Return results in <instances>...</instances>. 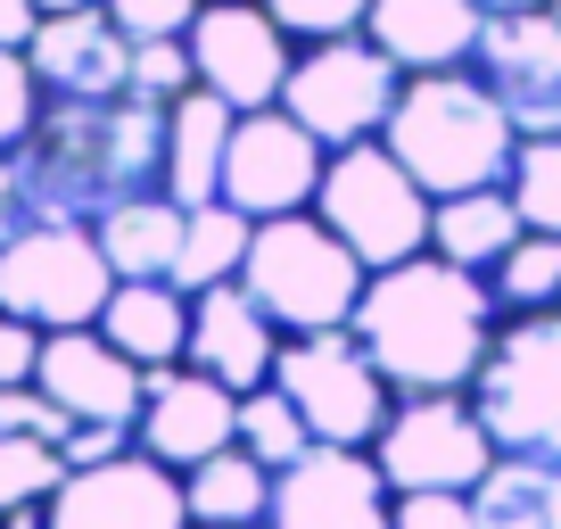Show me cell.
Listing matches in <instances>:
<instances>
[{"mask_svg":"<svg viewBox=\"0 0 561 529\" xmlns=\"http://www.w3.org/2000/svg\"><path fill=\"white\" fill-rule=\"evenodd\" d=\"M107 299H116V264L100 257L91 224H34L0 248V315L34 331H83Z\"/></svg>","mask_w":561,"mask_h":529,"instance_id":"9c48e42d","label":"cell"},{"mask_svg":"<svg viewBox=\"0 0 561 529\" xmlns=\"http://www.w3.org/2000/svg\"><path fill=\"white\" fill-rule=\"evenodd\" d=\"M388 529H479V505L455 488H421V496H397Z\"/></svg>","mask_w":561,"mask_h":529,"instance_id":"d590c367","label":"cell"},{"mask_svg":"<svg viewBox=\"0 0 561 529\" xmlns=\"http://www.w3.org/2000/svg\"><path fill=\"white\" fill-rule=\"evenodd\" d=\"M34 224H42V207H34V182H25L18 149H0V248H9V240H25Z\"/></svg>","mask_w":561,"mask_h":529,"instance_id":"8d00e7d4","label":"cell"},{"mask_svg":"<svg viewBox=\"0 0 561 529\" xmlns=\"http://www.w3.org/2000/svg\"><path fill=\"white\" fill-rule=\"evenodd\" d=\"M34 389L67 414V423H140V389H149V372H140L100 323H83V331H50V339H42Z\"/></svg>","mask_w":561,"mask_h":529,"instance_id":"e0dca14e","label":"cell"},{"mask_svg":"<svg viewBox=\"0 0 561 529\" xmlns=\"http://www.w3.org/2000/svg\"><path fill=\"white\" fill-rule=\"evenodd\" d=\"M397 91H404V67L371 34H331V42H298V67L280 83V108L322 149H355V142H380L388 133Z\"/></svg>","mask_w":561,"mask_h":529,"instance_id":"ba28073f","label":"cell"},{"mask_svg":"<svg viewBox=\"0 0 561 529\" xmlns=\"http://www.w3.org/2000/svg\"><path fill=\"white\" fill-rule=\"evenodd\" d=\"M380 142L397 149V166L430 199H462V191L512 182L520 133H512V116L495 108V91L471 67H446V75H404L397 116H388Z\"/></svg>","mask_w":561,"mask_h":529,"instance_id":"3957f363","label":"cell"},{"mask_svg":"<svg viewBox=\"0 0 561 529\" xmlns=\"http://www.w3.org/2000/svg\"><path fill=\"white\" fill-rule=\"evenodd\" d=\"M107 18H116V34L124 42H182L198 25V9L207 0H100Z\"/></svg>","mask_w":561,"mask_h":529,"instance_id":"836d02e7","label":"cell"},{"mask_svg":"<svg viewBox=\"0 0 561 529\" xmlns=\"http://www.w3.org/2000/svg\"><path fill=\"white\" fill-rule=\"evenodd\" d=\"M280 339H289V331L248 299V282H215V290H198V299H191V356H182V364L215 372L224 389H240V397H248V389L273 381Z\"/></svg>","mask_w":561,"mask_h":529,"instance_id":"d6986e66","label":"cell"},{"mask_svg":"<svg viewBox=\"0 0 561 529\" xmlns=\"http://www.w3.org/2000/svg\"><path fill=\"white\" fill-rule=\"evenodd\" d=\"M58 480H67V447L58 439H0V513H18V505H50Z\"/></svg>","mask_w":561,"mask_h":529,"instance_id":"4dcf8cb0","label":"cell"},{"mask_svg":"<svg viewBox=\"0 0 561 529\" xmlns=\"http://www.w3.org/2000/svg\"><path fill=\"white\" fill-rule=\"evenodd\" d=\"M133 423H75L67 430V472H83V463H116V455H133Z\"/></svg>","mask_w":561,"mask_h":529,"instance_id":"74e56055","label":"cell"},{"mask_svg":"<svg viewBox=\"0 0 561 529\" xmlns=\"http://www.w3.org/2000/svg\"><path fill=\"white\" fill-rule=\"evenodd\" d=\"M34 182L42 224H100L116 199H140L165 182V108L116 91V100H50L34 142L18 149Z\"/></svg>","mask_w":561,"mask_h":529,"instance_id":"7a4b0ae2","label":"cell"},{"mask_svg":"<svg viewBox=\"0 0 561 529\" xmlns=\"http://www.w3.org/2000/svg\"><path fill=\"white\" fill-rule=\"evenodd\" d=\"M50 529H191V496H182L174 463L133 447L116 463H83L58 480Z\"/></svg>","mask_w":561,"mask_h":529,"instance_id":"9a60e30c","label":"cell"},{"mask_svg":"<svg viewBox=\"0 0 561 529\" xmlns=\"http://www.w3.org/2000/svg\"><path fill=\"white\" fill-rule=\"evenodd\" d=\"M273 480H280V472H264L240 439H231L224 455L191 463V472H182L191 529H264V521H273Z\"/></svg>","mask_w":561,"mask_h":529,"instance_id":"cb8c5ba5","label":"cell"},{"mask_svg":"<svg viewBox=\"0 0 561 529\" xmlns=\"http://www.w3.org/2000/svg\"><path fill=\"white\" fill-rule=\"evenodd\" d=\"M553 18H561V0H553Z\"/></svg>","mask_w":561,"mask_h":529,"instance_id":"ee69618b","label":"cell"},{"mask_svg":"<svg viewBox=\"0 0 561 529\" xmlns=\"http://www.w3.org/2000/svg\"><path fill=\"white\" fill-rule=\"evenodd\" d=\"M240 282H248V299H256L280 331H339V323H355V299H364L371 264L306 207V215L256 224Z\"/></svg>","mask_w":561,"mask_h":529,"instance_id":"277c9868","label":"cell"},{"mask_svg":"<svg viewBox=\"0 0 561 529\" xmlns=\"http://www.w3.org/2000/svg\"><path fill=\"white\" fill-rule=\"evenodd\" d=\"M273 381L306 414L314 447H371L388 430V414H397V389L371 364V348L355 339V323H339V331H289Z\"/></svg>","mask_w":561,"mask_h":529,"instance_id":"52a82bcc","label":"cell"},{"mask_svg":"<svg viewBox=\"0 0 561 529\" xmlns=\"http://www.w3.org/2000/svg\"><path fill=\"white\" fill-rule=\"evenodd\" d=\"M471 406L488 423L495 455L561 463V306L553 315H512L495 331L488 364L471 381Z\"/></svg>","mask_w":561,"mask_h":529,"instance_id":"5b68a950","label":"cell"},{"mask_svg":"<svg viewBox=\"0 0 561 529\" xmlns=\"http://www.w3.org/2000/svg\"><path fill=\"white\" fill-rule=\"evenodd\" d=\"M42 108H50V91H42L34 58H25V50H0V149H25V142H34Z\"/></svg>","mask_w":561,"mask_h":529,"instance_id":"1f68e13d","label":"cell"},{"mask_svg":"<svg viewBox=\"0 0 561 529\" xmlns=\"http://www.w3.org/2000/svg\"><path fill=\"white\" fill-rule=\"evenodd\" d=\"M471 75L495 91V108L512 116L520 142L561 133V18L553 9L488 18V34H479V50H471Z\"/></svg>","mask_w":561,"mask_h":529,"instance_id":"4fadbf2b","label":"cell"},{"mask_svg":"<svg viewBox=\"0 0 561 529\" xmlns=\"http://www.w3.org/2000/svg\"><path fill=\"white\" fill-rule=\"evenodd\" d=\"M488 18H512V9H553V0H479Z\"/></svg>","mask_w":561,"mask_h":529,"instance_id":"b9f144b4","label":"cell"},{"mask_svg":"<svg viewBox=\"0 0 561 529\" xmlns=\"http://www.w3.org/2000/svg\"><path fill=\"white\" fill-rule=\"evenodd\" d=\"M25 58H34L50 100H116V91H133V42L116 34L107 9H58V18H42Z\"/></svg>","mask_w":561,"mask_h":529,"instance_id":"ac0fdd59","label":"cell"},{"mask_svg":"<svg viewBox=\"0 0 561 529\" xmlns=\"http://www.w3.org/2000/svg\"><path fill=\"white\" fill-rule=\"evenodd\" d=\"M100 331L133 356L140 372H165L191 356V290L174 282H116V299L100 306Z\"/></svg>","mask_w":561,"mask_h":529,"instance_id":"603a6c76","label":"cell"},{"mask_svg":"<svg viewBox=\"0 0 561 529\" xmlns=\"http://www.w3.org/2000/svg\"><path fill=\"white\" fill-rule=\"evenodd\" d=\"M364 34L404 75H446V67H471L479 34H488V9L479 0H371Z\"/></svg>","mask_w":561,"mask_h":529,"instance_id":"ffe728a7","label":"cell"},{"mask_svg":"<svg viewBox=\"0 0 561 529\" xmlns=\"http://www.w3.org/2000/svg\"><path fill=\"white\" fill-rule=\"evenodd\" d=\"M133 91H140V100H158V108H174L182 91H198L191 34H182V42H133Z\"/></svg>","mask_w":561,"mask_h":529,"instance_id":"d6a6232c","label":"cell"},{"mask_svg":"<svg viewBox=\"0 0 561 529\" xmlns=\"http://www.w3.org/2000/svg\"><path fill=\"white\" fill-rule=\"evenodd\" d=\"M58 9H100V0H42V18H58Z\"/></svg>","mask_w":561,"mask_h":529,"instance_id":"7bdbcfd3","label":"cell"},{"mask_svg":"<svg viewBox=\"0 0 561 529\" xmlns=\"http://www.w3.org/2000/svg\"><path fill=\"white\" fill-rule=\"evenodd\" d=\"M133 439H140V455H158V463H174V472H191V463L224 455V447L240 439V389H224L215 372H198V364L149 372Z\"/></svg>","mask_w":561,"mask_h":529,"instance_id":"2e32d148","label":"cell"},{"mask_svg":"<svg viewBox=\"0 0 561 529\" xmlns=\"http://www.w3.org/2000/svg\"><path fill=\"white\" fill-rule=\"evenodd\" d=\"M479 282H488V299H495L504 323L512 315H553V306H561V240H553V232H520Z\"/></svg>","mask_w":561,"mask_h":529,"instance_id":"83f0119b","label":"cell"},{"mask_svg":"<svg viewBox=\"0 0 561 529\" xmlns=\"http://www.w3.org/2000/svg\"><path fill=\"white\" fill-rule=\"evenodd\" d=\"M371 463L388 472L397 496H421V488L471 496L479 480L495 472V439H488V423H479L471 389H462V397H397L388 430L371 439Z\"/></svg>","mask_w":561,"mask_h":529,"instance_id":"30bf717a","label":"cell"},{"mask_svg":"<svg viewBox=\"0 0 561 529\" xmlns=\"http://www.w3.org/2000/svg\"><path fill=\"white\" fill-rule=\"evenodd\" d=\"M314 215L371 264V273H380V264H404V257L430 248V215H438V199L404 175L388 142H355V149H331L322 191H314Z\"/></svg>","mask_w":561,"mask_h":529,"instance_id":"8992f818","label":"cell"},{"mask_svg":"<svg viewBox=\"0 0 561 529\" xmlns=\"http://www.w3.org/2000/svg\"><path fill=\"white\" fill-rule=\"evenodd\" d=\"M512 207H520L528 232H553L561 240V133H537V142L512 149Z\"/></svg>","mask_w":561,"mask_h":529,"instance_id":"f546056e","label":"cell"},{"mask_svg":"<svg viewBox=\"0 0 561 529\" xmlns=\"http://www.w3.org/2000/svg\"><path fill=\"white\" fill-rule=\"evenodd\" d=\"M397 488L371 463V447H306L273 480V521L264 529H388Z\"/></svg>","mask_w":561,"mask_h":529,"instance_id":"5bb4252c","label":"cell"},{"mask_svg":"<svg viewBox=\"0 0 561 529\" xmlns=\"http://www.w3.org/2000/svg\"><path fill=\"white\" fill-rule=\"evenodd\" d=\"M42 339H50V331H34V323H18V315H0V389H25V381H34Z\"/></svg>","mask_w":561,"mask_h":529,"instance_id":"f35d334b","label":"cell"},{"mask_svg":"<svg viewBox=\"0 0 561 529\" xmlns=\"http://www.w3.org/2000/svg\"><path fill=\"white\" fill-rule=\"evenodd\" d=\"M42 25V0H0V50H25Z\"/></svg>","mask_w":561,"mask_h":529,"instance_id":"ab89813d","label":"cell"},{"mask_svg":"<svg viewBox=\"0 0 561 529\" xmlns=\"http://www.w3.org/2000/svg\"><path fill=\"white\" fill-rule=\"evenodd\" d=\"M191 58H198V91H215L224 108L248 116V108H280L298 42L264 0H207L191 25Z\"/></svg>","mask_w":561,"mask_h":529,"instance_id":"7c38bea8","label":"cell"},{"mask_svg":"<svg viewBox=\"0 0 561 529\" xmlns=\"http://www.w3.org/2000/svg\"><path fill=\"white\" fill-rule=\"evenodd\" d=\"M240 447L264 463V472H289V463L314 447V430H306V414L289 406V389H280V381H264V389L240 397Z\"/></svg>","mask_w":561,"mask_h":529,"instance_id":"f1b7e54d","label":"cell"},{"mask_svg":"<svg viewBox=\"0 0 561 529\" xmlns=\"http://www.w3.org/2000/svg\"><path fill=\"white\" fill-rule=\"evenodd\" d=\"M495 331H504V315H495L488 282L430 257V248L404 264H380L355 299V339L371 348L397 397H462L488 364Z\"/></svg>","mask_w":561,"mask_h":529,"instance_id":"6da1fadb","label":"cell"},{"mask_svg":"<svg viewBox=\"0 0 561 529\" xmlns=\"http://www.w3.org/2000/svg\"><path fill=\"white\" fill-rule=\"evenodd\" d=\"M182 224H191V207H182V199L140 191V199H116V207L91 224V240H100V257L116 264V282H174Z\"/></svg>","mask_w":561,"mask_h":529,"instance_id":"7402d4cb","label":"cell"},{"mask_svg":"<svg viewBox=\"0 0 561 529\" xmlns=\"http://www.w3.org/2000/svg\"><path fill=\"white\" fill-rule=\"evenodd\" d=\"M0 529H50V505H18V513H0Z\"/></svg>","mask_w":561,"mask_h":529,"instance_id":"60d3db41","label":"cell"},{"mask_svg":"<svg viewBox=\"0 0 561 529\" xmlns=\"http://www.w3.org/2000/svg\"><path fill=\"white\" fill-rule=\"evenodd\" d=\"M280 25H289V42H331V34H364L371 0H264Z\"/></svg>","mask_w":561,"mask_h":529,"instance_id":"e575fe53","label":"cell"},{"mask_svg":"<svg viewBox=\"0 0 561 529\" xmlns=\"http://www.w3.org/2000/svg\"><path fill=\"white\" fill-rule=\"evenodd\" d=\"M248 240H256V224H248L231 199H207V207H191V224H182V257H174V290H215V282H240L248 264Z\"/></svg>","mask_w":561,"mask_h":529,"instance_id":"4316f807","label":"cell"},{"mask_svg":"<svg viewBox=\"0 0 561 529\" xmlns=\"http://www.w3.org/2000/svg\"><path fill=\"white\" fill-rule=\"evenodd\" d=\"M231 124H240V108H224L215 91H182L174 108H165V199H182V207H207V199H224V149H231Z\"/></svg>","mask_w":561,"mask_h":529,"instance_id":"44dd1931","label":"cell"},{"mask_svg":"<svg viewBox=\"0 0 561 529\" xmlns=\"http://www.w3.org/2000/svg\"><path fill=\"white\" fill-rule=\"evenodd\" d=\"M520 232L528 224H520L504 182H495V191H462V199H438V215H430V257L462 264V273H488Z\"/></svg>","mask_w":561,"mask_h":529,"instance_id":"d4e9b609","label":"cell"},{"mask_svg":"<svg viewBox=\"0 0 561 529\" xmlns=\"http://www.w3.org/2000/svg\"><path fill=\"white\" fill-rule=\"evenodd\" d=\"M322 166H331V149H322L289 108H248V116L231 124V149H224V199L248 224L306 215L314 191H322Z\"/></svg>","mask_w":561,"mask_h":529,"instance_id":"8fae6325","label":"cell"},{"mask_svg":"<svg viewBox=\"0 0 561 529\" xmlns=\"http://www.w3.org/2000/svg\"><path fill=\"white\" fill-rule=\"evenodd\" d=\"M479 529H561V463L495 455V472L471 488Z\"/></svg>","mask_w":561,"mask_h":529,"instance_id":"484cf974","label":"cell"}]
</instances>
